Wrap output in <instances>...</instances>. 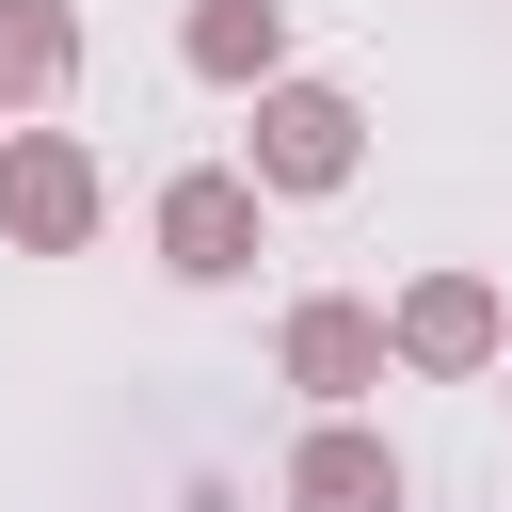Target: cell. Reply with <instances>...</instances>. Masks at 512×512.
I'll list each match as a JSON object with an SVG mask.
<instances>
[{"instance_id":"1","label":"cell","mask_w":512,"mask_h":512,"mask_svg":"<svg viewBox=\"0 0 512 512\" xmlns=\"http://www.w3.org/2000/svg\"><path fill=\"white\" fill-rule=\"evenodd\" d=\"M240 176H256L272 208H288V192H352V176H368V96L288 64V80L256 96V128H240Z\"/></svg>"},{"instance_id":"2","label":"cell","mask_w":512,"mask_h":512,"mask_svg":"<svg viewBox=\"0 0 512 512\" xmlns=\"http://www.w3.org/2000/svg\"><path fill=\"white\" fill-rule=\"evenodd\" d=\"M144 240H160V272H176V288H240V272L272 256V192H256L240 160H192V176H160Z\"/></svg>"},{"instance_id":"3","label":"cell","mask_w":512,"mask_h":512,"mask_svg":"<svg viewBox=\"0 0 512 512\" xmlns=\"http://www.w3.org/2000/svg\"><path fill=\"white\" fill-rule=\"evenodd\" d=\"M384 352L416 368V384H480V368H512V304H496V272H416L400 304H384Z\"/></svg>"},{"instance_id":"4","label":"cell","mask_w":512,"mask_h":512,"mask_svg":"<svg viewBox=\"0 0 512 512\" xmlns=\"http://www.w3.org/2000/svg\"><path fill=\"white\" fill-rule=\"evenodd\" d=\"M96 208H112V176H96L80 128H0V240L16 256H80Z\"/></svg>"},{"instance_id":"5","label":"cell","mask_w":512,"mask_h":512,"mask_svg":"<svg viewBox=\"0 0 512 512\" xmlns=\"http://www.w3.org/2000/svg\"><path fill=\"white\" fill-rule=\"evenodd\" d=\"M272 368H288L320 416H368V384H384L400 352H384V304H352V288H304V304L272 320Z\"/></svg>"},{"instance_id":"6","label":"cell","mask_w":512,"mask_h":512,"mask_svg":"<svg viewBox=\"0 0 512 512\" xmlns=\"http://www.w3.org/2000/svg\"><path fill=\"white\" fill-rule=\"evenodd\" d=\"M416 496V464H400V432H368V416H320L304 448H288V512H400Z\"/></svg>"},{"instance_id":"7","label":"cell","mask_w":512,"mask_h":512,"mask_svg":"<svg viewBox=\"0 0 512 512\" xmlns=\"http://www.w3.org/2000/svg\"><path fill=\"white\" fill-rule=\"evenodd\" d=\"M176 64H192L208 96H272V80H288V0H192V16H176Z\"/></svg>"},{"instance_id":"8","label":"cell","mask_w":512,"mask_h":512,"mask_svg":"<svg viewBox=\"0 0 512 512\" xmlns=\"http://www.w3.org/2000/svg\"><path fill=\"white\" fill-rule=\"evenodd\" d=\"M80 96V16L64 0H0V112H64Z\"/></svg>"},{"instance_id":"9","label":"cell","mask_w":512,"mask_h":512,"mask_svg":"<svg viewBox=\"0 0 512 512\" xmlns=\"http://www.w3.org/2000/svg\"><path fill=\"white\" fill-rule=\"evenodd\" d=\"M496 400H512V368H496Z\"/></svg>"}]
</instances>
